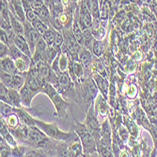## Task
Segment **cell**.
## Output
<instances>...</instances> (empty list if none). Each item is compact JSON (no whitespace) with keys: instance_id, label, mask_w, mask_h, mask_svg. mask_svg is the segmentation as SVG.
I'll return each mask as SVG.
<instances>
[{"instance_id":"4","label":"cell","mask_w":157,"mask_h":157,"mask_svg":"<svg viewBox=\"0 0 157 157\" xmlns=\"http://www.w3.org/2000/svg\"><path fill=\"white\" fill-rule=\"evenodd\" d=\"M85 124L87 125L88 129L90 130V132L94 136L95 140L97 141L96 143H97V145L99 147L100 146V136H101V127H100V123H99L96 116L94 115L93 106L92 105L90 106V109L88 112L87 120H86Z\"/></svg>"},{"instance_id":"14","label":"cell","mask_w":157,"mask_h":157,"mask_svg":"<svg viewBox=\"0 0 157 157\" xmlns=\"http://www.w3.org/2000/svg\"><path fill=\"white\" fill-rule=\"evenodd\" d=\"M71 76L69 75V73L67 72H62L59 75V79H58V83H56L54 87L56 89L60 88V90L59 91L60 92H64L65 90H67L70 88L71 85Z\"/></svg>"},{"instance_id":"13","label":"cell","mask_w":157,"mask_h":157,"mask_svg":"<svg viewBox=\"0 0 157 157\" xmlns=\"http://www.w3.org/2000/svg\"><path fill=\"white\" fill-rule=\"evenodd\" d=\"M82 90H83V97L85 98V100L89 104L91 103V100H93V98L97 94V90H96V88H95L93 82L90 81V82L85 83L83 85Z\"/></svg>"},{"instance_id":"3","label":"cell","mask_w":157,"mask_h":157,"mask_svg":"<svg viewBox=\"0 0 157 157\" xmlns=\"http://www.w3.org/2000/svg\"><path fill=\"white\" fill-rule=\"evenodd\" d=\"M36 126H38L40 130L44 131L49 137L56 139V140L65 141V142H67V143L76 134L74 129H72V131H71L70 133H64V132L60 131L59 129V127L56 124L46 123V122H44L41 121H38V120H36Z\"/></svg>"},{"instance_id":"26","label":"cell","mask_w":157,"mask_h":157,"mask_svg":"<svg viewBox=\"0 0 157 157\" xmlns=\"http://www.w3.org/2000/svg\"><path fill=\"white\" fill-rule=\"evenodd\" d=\"M92 51H93L95 56H101L103 55L104 51H105L103 42L99 41V40H94V44H93V46H92Z\"/></svg>"},{"instance_id":"23","label":"cell","mask_w":157,"mask_h":157,"mask_svg":"<svg viewBox=\"0 0 157 157\" xmlns=\"http://www.w3.org/2000/svg\"><path fill=\"white\" fill-rule=\"evenodd\" d=\"M64 41H65L64 36L60 33V31L56 30V39H55V42H54V45L53 46L55 48L58 49L59 51L61 52V47H62V45L64 44Z\"/></svg>"},{"instance_id":"28","label":"cell","mask_w":157,"mask_h":157,"mask_svg":"<svg viewBox=\"0 0 157 157\" xmlns=\"http://www.w3.org/2000/svg\"><path fill=\"white\" fill-rule=\"evenodd\" d=\"M31 8L36 10H40L42 7L45 5V0H29Z\"/></svg>"},{"instance_id":"7","label":"cell","mask_w":157,"mask_h":157,"mask_svg":"<svg viewBox=\"0 0 157 157\" xmlns=\"http://www.w3.org/2000/svg\"><path fill=\"white\" fill-rule=\"evenodd\" d=\"M39 91L36 90L35 89L27 86L26 84L24 85V87L20 90V94H21V100H22V105L24 106L29 107L31 105V101L34 98V96L38 93Z\"/></svg>"},{"instance_id":"10","label":"cell","mask_w":157,"mask_h":157,"mask_svg":"<svg viewBox=\"0 0 157 157\" xmlns=\"http://www.w3.org/2000/svg\"><path fill=\"white\" fill-rule=\"evenodd\" d=\"M14 44H15L25 56L32 59V55H33L32 51L24 35H16L15 38H14Z\"/></svg>"},{"instance_id":"19","label":"cell","mask_w":157,"mask_h":157,"mask_svg":"<svg viewBox=\"0 0 157 157\" xmlns=\"http://www.w3.org/2000/svg\"><path fill=\"white\" fill-rule=\"evenodd\" d=\"M8 119H7V125L9 126V128H10V130H12V129H14V128H16L20 123H19V117H18V115L17 114L14 112V113H12V114H10V116H8L7 117Z\"/></svg>"},{"instance_id":"17","label":"cell","mask_w":157,"mask_h":157,"mask_svg":"<svg viewBox=\"0 0 157 157\" xmlns=\"http://www.w3.org/2000/svg\"><path fill=\"white\" fill-rule=\"evenodd\" d=\"M94 78L96 80V83L99 87V90H101V92L104 94L105 97L107 96V90H108V83H107V80L103 78L102 75H94Z\"/></svg>"},{"instance_id":"18","label":"cell","mask_w":157,"mask_h":157,"mask_svg":"<svg viewBox=\"0 0 157 157\" xmlns=\"http://www.w3.org/2000/svg\"><path fill=\"white\" fill-rule=\"evenodd\" d=\"M25 17H26V20L29 21L31 24H34L35 22L40 19L39 11L34 10L33 8L25 9Z\"/></svg>"},{"instance_id":"20","label":"cell","mask_w":157,"mask_h":157,"mask_svg":"<svg viewBox=\"0 0 157 157\" xmlns=\"http://www.w3.org/2000/svg\"><path fill=\"white\" fill-rule=\"evenodd\" d=\"M10 48V55L9 56H10V58L13 59V60H15L17 59H20V58H23L24 56H25L15 44H11L10 46H9Z\"/></svg>"},{"instance_id":"30","label":"cell","mask_w":157,"mask_h":157,"mask_svg":"<svg viewBox=\"0 0 157 157\" xmlns=\"http://www.w3.org/2000/svg\"><path fill=\"white\" fill-rule=\"evenodd\" d=\"M78 1H81V0H78Z\"/></svg>"},{"instance_id":"24","label":"cell","mask_w":157,"mask_h":157,"mask_svg":"<svg viewBox=\"0 0 157 157\" xmlns=\"http://www.w3.org/2000/svg\"><path fill=\"white\" fill-rule=\"evenodd\" d=\"M12 113H14V107L12 105L1 101V116L3 118H7Z\"/></svg>"},{"instance_id":"21","label":"cell","mask_w":157,"mask_h":157,"mask_svg":"<svg viewBox=\"0 0 157 157\" xmlns=\"http://www.w3.org/2000/svg\"><path fill=\"white\" fill-rule=\"evenodd\" d=\"M13 80V74L1 71V83L4 84L6 87L11 88V84Z\"/></svg>"},{"instance_id":"9","label":"cell","mask_w":157,"mask_h":157,"mask_svg":"<svg viewBox=\"0 0 157 157\" xmlns=\"http://www.w3.org/2000/svg\"><path fill=\"white\" fill-rule=\"evenodd\" d=\"M79 61L81 62L83 68H84V72L86 74H90L92 68V58L91 55L89 52L88 49H83L79 53Z\"/></svg>"},{"instance_id":"16","label":"cell","mask_w":157,"mask_h":157,"mask_svg":"<svg viewBox=\"0 0 157 157\" xmlns=\"http://www.w3.org/2000/svg\"><path fill=\"white\" fill-rule=\"evenodd\" d=\"M56 28H54L53 26H50L48 29L41 35L42 39L45 40V42L49 46L54 45L55 39H56Z\"/></svg>"},{"instance_id":"6","label":"cell","mask_w":157,"mask_h":157,"mask_svg":"<svg viewBox=\"0 0 157 157\" xmlns=\"http://www.w3.org/2000/svg\"><path fill=\"white\" fill-rule=\"evenodd\" d=\"M79 22L82 29H85V28H90L91 29L92 28L93 17L85 0L79 1Z\"/></svg>"},{"instance_id":"2","label":"cell","mask_w":157,"mask_h":157,"mask_svg":"<svg viewBox=\"0 0 157 157\" xmlns=\"http://www.w3.org/2000/svg\"><path fill=\"white\" fill-rule=\"evenodd\" d=\"M41 92L45 93L53 102V105L56 110V116H58L59 118H63V117L67 116L66 112H67L68 108L70 107V105H68V103L66 101H64V99L60 96L58 90H56L51 83L47 82L44 85Z\"/></svg>"},{"instance_id":"15","label":"cell","mask_w":157,"mask_h":157,"mask_svg":"<svg viewBox=\"0 0 157 157\" xmlns=\"http://www.w3.org/2000/svg\"><path fill=\"white\" fill-rule=\"evenodd\" d=\"M10 14V25L13 28L14 32L16 33V35H24V23L18 18L16 17L14 14L10 10L9 12Z\"/></svg>"},{"instance_id":"8","label":"cell","mask_w":157,"mask_h":157,"mask_svg":"<svg viewBox=\"0 0 157 157\" xmlns=\"http://www.w3.org/2000/svg\"><path fill=\"white\" fill-rule=\"evenodd\" d=\"M68 147L70 151V156H82L83 155V146L82 142L77 134L68 142Z\"/></svg>"},{"instance_id":"12","label":"cell","mask_w":157,"mask_h":157,"mask_svg":"<svg viewBox=\"0 0 157 157\" xmlns=\"http://www.w3.org/2000/svg\"><path fill=\"white\" fill-rule=\"evenodd\" d=\"M14 112L18 115L22 123L27 125L28 127L36 125V120L33 119L30 114H28L25 110H24L20 107H14Z\"/></svg>"},{"instance_id":"25","label":"cell","mask_w":157,"mask_h":157,"mask_svg":"<svg viewBox=\"0 0 157 157\" xmlns=\"http://www.w3.org/2000/svg\"><path fill=\"white\" fill-rule=\"evenodd\" d=\"M33 25V26L36 28V29H37V31L40 34V35H42V34H44L47 29H48V28L50 27L48 25H46L44 21H42L41 19H40V20H38L37 22H35L34 24H32Z\"/></svg>"},{"instance_id":"11","label":"cell","mask_w":157,"mask_h":157,"mask_svg":"<svg viewBox=\"0 0 157 157\" xmlns=\"http://www.w3.org/2000/svg\"><path fill=\"white\" fill-rule=\"evenodd\" d=\"M1 71L13 74V75H23V73L19 72L14 61L10 56H6L4 59H1Z\"/></svg>"},{"instance_id":"27","label":"cell","mask_w":157,"mask_h":157,"mask_svg":"<svg viewBox=\"0 0 157 157\" xmlns=\"http://www.w3.org/2000/svg\"><path fill=\"white\" fill-rule=\"evenodd\" d=\"M0 39H1V42H4L8 46H10L11 44H14V40L9 36V34L4 29H2V28L0 29Z\"/></svg>"},{"instance_id":"5","label":"cell","mask_w":157,"mask_h":157,"mask_svg":"<svg viewBox=\"0 0 157 157\" xmlns=\"http://www.w3.org/2000/svg\"><path fill=\"white\" fill-rule=\"evenodd\" d=\"M24 30H25L24 36L26 39L28 44L30 46L32 54H34L36 44H37L38 40H40V38L41 37V35L37 31V29L33 26V25L27 20L24 23Z\"/></svg>"},{"instance_id":"29","label":"cell","mask_w":157,"mask_h":157,"mask_svg":"<svg viewBox=\"0 0 157 157\" xmlns=\"http://www.w3.org/2000/svg\"><path fill=\"white\" fill-rule=\"evenodd\" d=\"M10 55V48L7 44H5L4 42L0 44V56L1 59H4L6 56H9Z\"/></svg>"},{"instance_id":"22","label":"cell","mask_w":157,"mask_h":157,"mask_svg":"<svg viewBox=\"0 0 157 157\" xmlns=\"http://www.w3.org/2000/svg\"><path fill=\"white\" fill-rule=\"evenodd\" d=\"M10 155H12V150L10 149V145L4 137L1 136V157Z\"/></svg>"},{"instance_id":"1","label":"cell","mask_w":157,"mask_h":157,"mask_svg":"<svg viewBox=\"0 0 157 157\" xmlns=\"http://www.w3.org/2000/svg\"><path fill=\"white\" fill-rule=\"evenodd\" d=\"M73 129L78 135L84 150V153L86 156H90L96 153L97 143L94 136L88 129L87 125L85 123H80L79 121H75V125H73Z\"/></svg>"}]
</instances>
